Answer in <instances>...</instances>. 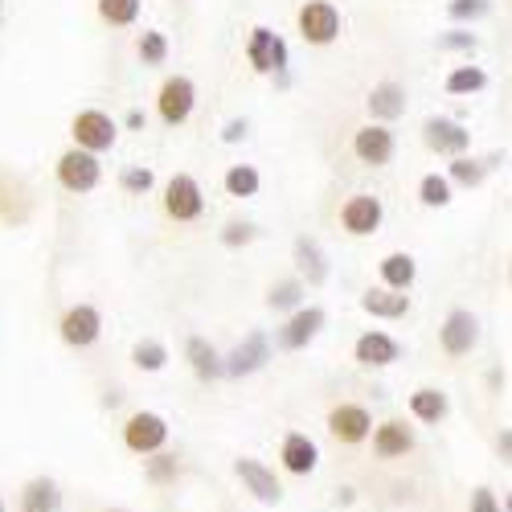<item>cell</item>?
Here are the masks:
<instances>
[{
    "label": "cell",
    "instance_id": "obj_24",
    "mask_svg": "<svg viewBox=\"0 0 512 512\" xmlns=\"http://www.w3.org/2000/svg\"><path fill=\"white\" fill-rule=\"evenodd\" d=\"M361 312L373 320H406L410 316V291H394V287H369L361 295Z\"/></svg>",
    "mask_w": 512,
    "mask_h": 512
},
{
    "label": "cell",
    "instance_id": "obj_27",
    "mask_svg": "<svg viewBox=\"0 0 512 512\" xmlns=\"http://www.w3.org/2000/svg\"><path fill=\"white\" fill-rule=\"evenodd\" d=\"M406 406H410V414H414L422 426H439V422L451 414V398H447L443 390H435V386H422V390H414Z\"/></svg>",
    "mask_w": 512,
    "mask_h": 512
},
{
    "label": "cell",
    "instance_id": "obj_2",
    "mask_svg": "<svg viewBox=\"0 0 512 512\" xmlns=\"http://www.w3.org/2000/svg\"><path fill=\"white\" fill-rule=\"evenodd\" d=\"M295 29H300L304 46L328 50L340 41V33H345V17H340L332 0H304L300 13H295Z\"/></svg>",
    "mask_w": 512,
    "mask_h": 512
},
{
    "label": "cell",
    "instance_id": "obj_39",
    "mask_svg": "<svg viewBox=\"0 0 512 512\" xmlns=\"http://www.w3.org/2000/svg\"><path fill=\"white\" fill-rule=\"evenodd\" d=\"M254 238H259V226H254L250 218H230V222L218 230V242H222L226 250H242V246H250Z\"/></svg>",
    "mask_w": 512,
    "mask_h": 512
},
{
    "label": "cell",
    "instance_id": "obj_12",
    "mask_svg": "<svg viewBox=\"0 0 512 512\" xmlns=\"http://www.w3.org/2000/svg\"><path fill=\"white\" fill-rule=\"evenodd\" d=\"M381 222H386V201L373 193H353L340 205V230L349 238H373L381 230Z\"/></svg>",
    "mask_w": 512,
    "mask_h": 512
},
{
    "label": "cell",
    "instance_id": "obj_17",
    "mask_svg": "<svg viewBox=\"0 0 512 512\" xmlns=\"http://www.w3.org/2000/svg\"><path fill=\"white\" fill-rule=\"evenodd\" d=\"M234 476L242 480V488L259 500V504H279L283 500V484H279V476L271 472V467L263 463V459H254V455H242V459H234Z\"/></svg>",
    "mask_w": 512,
    "mask_h": 512
},
{
    "label": "cell",
    "instance_id": "obj_42",
    "mask_svg": "<svg viewBox=\"0 0 512 512\" xmlns=\"http://www.w3.org/2000/svg\"><path fill=\"white\" fill-rule=\"evenodd\" d=\"M496 455H500V459L512 467V426H504V431L496 435Z\"/></svg>",
    "mask_w": 512,
    "mask_h": 512
},
{
    "label": "cell",
    "instance_id": "obj_26",
    "mask_svg": "<svg viewBox=\"0 0 512 512\" xmlns=\"http://www.w3.org/2000/svg\"><path fill=\"white\" fill-rule=\"evenodd\" d=\"M21 512H62V488L50 476H33L21 488Z\"/></svg>",
    "mask_w": 512,
    "mask_h": 512
},
{
    "label": "cell",
    "instance_id": "obj_14",
    "mask_svg": "<svg viewBox=\"0 0 512 512\" xmlns=\"http://www.w3.org/2000/svg\"><path fill=\"white\" fill-rule=\"evenodd\" d=\"M58 336L66 340L70 349H91L99 345V336H103V312L95 304H70L58 320Z\"/></svg>",
    "mask_w": 512,
    "mask_h": 512
},
{
    "label": "cell",
    "instance_id": "obj_16",
    "mask_svg": "<svg viewBox=\"0 0 512 512\" xmlns=\"http://www.w3.org/2000/svg\"><path fill=\"white\" fill-rule=\"evenodd\" d=\"M328 435L345 447H357L373 435V414L361 402H340L328 410Z\"/></svg>",
    "mask_w": 512,
    "mask_h": 512
},
{
    "label": "cell",
    "instance_id": "obj_41",
    "mask_svg": "<svg viewBox=\"0 0 512 512\" xmlns=\"http://www.w3.org/2000/svg\"><path fill=\"white\" fill-rule=\"evenodd\" d=\"M250 136V119H226L222 127V144H242Z\"/></svg>",
    "mask_w": 512,
    "mask_h": 512
},
{
    "label": "cell",
    "instance_id": "obj_46",
    "mask_svg": "<svg viewBox=\"0 0 512 512\" xmlns=\"http://www.w3.org/2000/svg\"><path fill=\"white\" fill-rule=\"evenodd\" d=\"M0 21H5V0H0Z\"/></svg>",
    "mask_w": 512,
    "mask_h": 512
},
{
    "label": "cell",
    "instance_id": "obj_15",
    "mask_svg": "<svg viewBox=\"0 0 512 512\" xmlns=\"http://www.w3.org/2000/svg\"><path fill=\"white\" fill-rule=\"evenodd\" d=\"M402 340L390 336L386 328H369L353 340V361L365 365V369H390L394 361H402Z\"/></svg>",
    "mask_w": 512,
    "mask_h": 512
},
{
    "label": "cell",
    "instance_id": "obj_40",
    "mask_svg": "<svg viewBox=\"0 0 512 512\" xmlns=\"http://www.w3.org/2000/svg\"><path fill=\"white\" fill-rule=\"evenodd\" d=\"M467 512H504V508H500L496 492L488 484H480V488H472V504H467Z\"/></svg>",
    "mask_w": 512,
    "mask_h": 512
},
{
    "label": "cell",
    "instance_id": "obj_28",
    "mask_svg": "<svg viewBox=\"0 0 512 512\" xmlns=\"http://www.w3.org/2000/svg\"><path fill=\"white\" fill-rule=\"evenodd\" d=\"M304 295H308V287H304V279H300V275L275 279V283L267 287V308H271V312H279V316H291L295 308H304Z\"/></svg>",
    "mask_w": 512,
    "mask_h": 512
},
{
    "label": "cell",
    "instance_id": "obj_13",
    "mask_svg": "<svg viewBox=\"0 0 512 512\" xmlns=\"http://www.w3.org/2000/svg\"><path fill=\"white\" fill-rule=\"evenodd\" d=\"M267 361H271V340H267V332H246L238 345L230 349V353H222V365H226V377H234V381H242V377H254L259 369H267Z\"/></svg>",
    "mask_w": 512,
    "mask_h": 512
},
{
    "label": "cell",
    "instance_id": "obj_22",
    "mask_svg": "<svg viewBox=\"0 0 512 512\" xmlns=\"http://www.w3.org/2000/svg\"><path fill=\"white\" fill-rule=\"evenodd\" d=\"M500 160H504V152H488V156H467L463 152V156L447 160V181L455 189H480L492 168H500Z\"/></svg>",
    "mask_w": 512,
    "mask_h": 512
},
{
    "label": "cell",
    "instance_id": "obj_5",
    "mask_svg": "<svg viewBox=\"0 0 512 512\" xmlns=\"http://www.w3.org/2000/svg\"><path fill=\"white\" fill-rule=\"evenodd\" d=\"M246 62L254 74H279V70H291V50H287V41L283 33H275L271 25H254L250 37H246Z\"/></svg>",
    "mask_w": 512,
    "mask_h": 512
},
{
    "label": "cell",
    "instance_id": "obj_1",
    "mask_svg": "<svg viewBox=\"0 0 512 512\" xmlns=\"http://www.w3.org/2000/svg\"><path fill=\"white\" fill-rule=\"evenodd\" d=\"M160 205H164V218L177 222V226H193L205 218V189L193 173H173L164 181V193H160Z\"/></svg>",
    "mask_w": 512,
    "mask_h": 512
},
{
    "label": "cell",
    "instance_id": "obj_47",
    "mask_svg": "<svg viewBox=\"0 0 512 512\" xmlns=\"http://www.w3.org/2000/svg\"><path fill=\"white\" fill-rule=\"evenodd\" d=\"M107 512H127V508H107Z\"/></svg>",
    "mask_w": 512,
    "mask_h": 512
},
{
    "label": "cell",
    "instance_id": "obj_49",
    "mask_svg": "<svg viewBox=\"0 0 512 512\" xmlns=\"http://www.w3.org/2000/svg\"><path fill=\"white\" fill-rule=\"evenodd\" d=\"M508 279H512V275H508Z\"/></svg>",
    "mask_w": 512,
    "mask_h": 512
},
{
    "label": "cell",
    "instance_id": "obj_44",
    "mask_svg": "<svg viewBox=\"0 0 512 512\" xmlns=\"http://www.w3.org/2000/svg\"><path fill=\"white\" fill-rule=\"evenodd\" d=\"M271 82H275L279 91H287V87H291V70H279V74H271Z\"/></svg>",
    "mask_w": 512,
    "mask_h": 512
},
{
    "label": "cell",
    "instance_id": "obj_10",
    "mask_svg": "<svg viewBox=\"0 0 512 512\" xmlns=\"http://www.w3.org/2000/svg\"><path fill=\"white\" fill-rule=\"evenodd\" d=\"M353 156L365 168H386L398 156V136L390 123H361L353 132Z\"/></svg>",
    "mask_w": 512,
    "mask_h": 512
},
{
    "label": "cell",
    "instance_id": "obj_25",
    "mask_svg": "<svg viewBox=\"0 0 512 512\" xmlns=\"http://www.w3.org/2000/svg\"><path fill=\"white\" fill-rule=\"evenodd\" d=\"M377 275H381V287H394V291H410L414 279H418V259L410 250H390L386 259L377 263Z\"/></svg>",
    "mask_w": 512,
    "mask_h": 512
},
{
    "label": "cell",
    "instance_id": "obj_31",
    "mask_svg": "<svg viewBox=\"0 0 512 512\" xmlns=\"http://www.w3.org/2000/svg\"><path fill=\"white\" fill-rule=\"evenodd\" d=\"M144 0H95V13L107 29H132L140 21Z\"/></svg>",
    "mask_w": 512,
    "mask_h": 512
},
{
    "label": "cell",
    "instance_id": "obj_19",
    "mask_svg": "<svg viewBox=\"0 0 512 512\" xmlns=\"http://www.w3.org/2000/svg\"><path fill=\"white\" fill-rule=\"evenodd\" d=\"M410 107V95L402 82L386 78V82H377V87L365 95V111H369V123H398Z\"/></svg>",
    "mask_w": 512,
    "mask_h": 512
},
{
    "label": "cell",
    "instance_id": "obj_35",
    "mask_svg": "<svg viewBox=\"0 0 512 512\" xmlns=\"http://www.w3.org/2000/svg\"><path fill=\"white\" fill-rule=\"evenodd\" d=\"M435 46L443 54H476L480 50V37L472 33V25H451V29H443L435 37Z\"/></svg>",
    "mask_w": 512,
    "mask_h": 512
},
{
    "label": "cell",
    "instance_id": "obj_43",
    "mask_svg": "<svg viewBox=\"0 0 512 512\" xmlns=\"http://www.w3.org/2000/svg\"><path fill=\"white\" fill-rule=\"evenodd\" d=\"M144 123H148V115H144L140 107H132V111H127V115H123V127H127V132H140V127H144Z\"/></svg>",
    "mask_w": 512,
    "mask_h": 512
},
{
    "label": "cell",
    "instance_id": "obj_21",
    "mask_svg": "<svg viewBox=\"0 0 512 512\" xmlns=\"http://www.w3.org/2000/svg\"><path fill=\"white\" fill-rule=\"evenodd\" d=\"M373 455L377 459H406L414 451V431L402 418H386V422H373Z\"/></svg>",
    "mask_w": 512,
    "mask_h": 512
},
{
    "label": "cell",
    "instance_id": "obj_8",
    "mask_svg": "<svg viewBox=\"0 0 512 512\" xmlns=\"http://www.w3.org/2000/svg\"><path fill=\"white\" fill-rule=\"evenodd\" d=\"M328 324V312L320 304H304V308H295L291 316H283V324L275 328V349L283 353H304L312 340L324 332Z\"/></svg>",
    "mask_w": 512,
    "mask_h": 512
},
{
    "label": "cell",
    "instance_id": "obj_23",
    "mask_svg": "<svg viewBox=\"0 0 512 512\" xmlns=\"http://www.w3.org/2000/svg\"><path fill=\"white\" fill-rule=\"evenodd\" d=\"M185 361H189V369H193V377L197 381H222L226 377V365H222V353H218V345H213L209 336H189L185 340Z\"/></svg>",
    "mask_w": 512,
    "mask_h": 512
},
{
    "label": "cell",
    "instance_id": "obj_18",
    "mask_svg": "<svg viewBox=\"0 0 512 512\" xmlns=\"http://www.w3.org/2000/svg\"><path fill=\"white\" fill-rule=\"evenodd\" d=\"M291 263H295V275L304 279V287H324L328 275H332L328 254H324V246L312 234H300L291 242Z\"/></svg>",
    "mask_w": 512,
    "mask_h": 512
},
{
    "label": "cell",
    "instance_id": "obj_4",
    "mask_svg": "<svg viewBox=\"0 0 512 512\" xmlns=\"http://www.w3.org/2000/svg\"><path fill=\"white\" fill-rule=\"evenodd\" d=\"M70 140H74V148H82V152L103 156V152H111V148L119 144V123H115L107 111H99V107H82V111H74V119H70Z\"/></svg>",
    "mask_w": 512,
    "mask_h": 512
},
{
    "label": "cell",
    "instance_id": "obj_7",
    "mask_svg": "<svg viewBox=\"0 0 512 512\" xmlns=\"http://www.w3.org/2000/svg\"><path fill=\"white\" fill-rule=\"evenodd\" d=\"M480 336H484V328H480V316L472 308H451L443 316V324H439V349L451 361L472 357L480 349Z\"/></svg>",
    "mask_w": 512,
    "mask_h": 512
},
{
    "label": "cell",
    "instance_id": "obj_11",
    "mask_svg": "<svg viewBox=\"0 0 512 512\" xmlns=\"http://www.w3.org/2000/svg\"><path fill=\"white\" fill-rule=\"evenodd\" d=\"M164 443H168V422H164V414H156V410H136L132 418L123 422V447L132 451V455H156V451H164Z\"/></svg>",
    "mask_w": 512,
    "mask_h": 512
},
{
    "label": "cell",
    "instance_id": "obj_38",
    "mask_svg": "<svg viewBox=\"0 0 512 512\" xmlns=\"http://www.w3.org/2000/svg\"><path fill=\"white\" fill-rule=\"evenodd\" d=\"M492 0H447V17L451 25H476L484 17H492Z\"/></svg>",
    "mask_w": 512,
    "mask_h": 512
},
{
    "label": "cell",
    "instance_id": "obj_48",
    "mask_svg": "<svg viewBox=\"0 0 512 512\" xmlns=\"http://www.w3.org/2000/svg\"><path fill=\"white\" fill-rule=\"evenodd\" d=\"M0 512H9V508H5V500H0Z\"/></svg>",
    "mask_w": 512,
    "mask_h": 512
},
{
    "label": "cell",
    "instance_id": "obj_32",
    "mask_svg": "<svg viewBox=\"0 0 512 512\" xmlns=\"http://www.w3.org/2000/svg\"><path fill=\"white\" fill-rule=\"evenodd\" d=\"M168 54H173V46H168V37H164L160 29H144V33L136 37V58H140V66L160 70V66H168Z\"/></svg>",
    "mask_w": 512,
    "mask_h": 512
},
{
    "label": "cell",
    "instance_id": "obj_20",
    "mask_svg": "<svg viewBox=\"0 0 512 512\" xmlns=\"http://www.w3.org/2000/svg\"><path fill=\"white\" fill-rule=\"evenodd\" d=\"M279 463H283V472H291V476H312L316 467H320L316 439L304 435V431H287L283 435V447H279Z\"/></svg>",
    "mask_w": 512,
    "mask_h": 512
},
{
    "label": "cell",
    "instance_id": "obj_33",
    "mask_svg": "<svg viewBox=\"0 0 512 512\" xmlns=\"http://www.w3.org/2000/svg\"><path fill=\"white\" fill-rule=\"evenodd\" d=\"M418 201H422L426 209H447V205L455 201V185L447 181V173H426V177L418 181Z\"/></svg>",
    "mask_w": 512,
    "mask_h": 512
},
{
    "label": "cell",
    "instance_id": "obj_9",
    "mask_svg": "<svg viewBox=\"0 0 512 512\" xmlns=\"http://www.w3.org/2000/svg\"><path fill=\"white\" fill-rule=\"evenodd\" d=\"M422 144H426V152L455 160V156H463L467 148H472V132L451 115H426L422 119Z\"/></svg>",
    "mask_w": 512,
    "mask_h": 512
},
{
    "label": "cell",
    "instance_id": "obj_36",
    "mask_svg": "<svg viewBox=\"0 0 512 512\" xmlns=\"http://www.w3.org/2000/svg\"><path fill=\"white\" fill-rule=\"evenodd\" d=\"M144 476H148V484H156V488H164V484H177V476H181V463H177V455H164V451H156V455H148V459H144Z\"/></svg>",
    "mask_w": 512,
    "mask_h": 512
},
{
    "label": "cell",
    "instance_id": "obj_3",
    "mask_svg": "<svg viewBox=\"0 0 512 512\" xmlns=\"http://www.w3.org/2000/svg\"><path fill=\"white\" fill-rule=\"evenodd\" d=\"M54 177L70 197H87L103 185V160L95 152H82V148L70 144L54 164Z\"/></svg>",
    "mask_w": 512,
    "mask_h": 512
},
{
    "label": "cell",
    "instance_id": "obj_29",
    "mask_svg": "<svg viewBox=\"0 0 512 512\" xmlns=\"http://www.w3.org/2000/svg\"><path fill=\"white\" fill-rule=\"evenodd\" d=\"M443 91L451 99H472L480 91H488V70L484 66H455L447 78H443Z\"/></svg>",
    "mask_w": 512,
    "mask_h": 512
},
{
    "label": "cell",
    "instance_id": "obj_6",
    "mask_svg": "<svg viewBox=\"0 0 512 512\" xmlns=\"http://www.w3.org/2000/svg\"><path fill=\"white\" fill-rule=\"evenodd\" d=\"M197 107V82L189 74H168L156 91V115L164 127H185Z\"/></svg>",
    "mask_w": 512,
    "mask_h": 512
},
{
    "label": "cell",
    "instance_id": "obj_34",
    "mask_svg": "<svg viewBox=\"0 0 512 512\" xmlns=\"http://www.w3.org/2000/svg\"><path fill=\"white\" fill-rule=\"evenodd\" d=\"M132 365L140 373H160L168 365V345H164V340H156V336L136 340V345H132Z\"/></svg>",
    "mask_w": 512,
    "mask_h": 512
},
{
    "label": "cell",
    "instance_id": "obj_30",
    "mask_svg": "<svg viewBox=\"0 0 512 512\" xmlns=\"http://www.w3.org/2000/svg\"><path fill=\"white\" fill-rule=\"evenodd\" d=\"M222 189H226V197H238V201L259 197V189H263V173H259L254 164H230V168H226V177H222Z\"/></svg>",
    "mask_w": 512,
    "mask_h": 512
},
{
    "label": "cell",
    "instance_id": "obj_37",
    "mask_svg": "<svg viewBox=\"0 0 512 512\" xmlns=\"http://www.w3.org/2000/svg\"><path fill=\"white\" fill-rule=\"evenodd\" d=\"M119 189L127 197H148L156 189V173H152L148 164H127L123 173H119Z\"/></svg>",
    "mask_w": 512,
    "mask_h": 512
},
{
    "label": "cell",
    "instance_id": "obj_45",
    "mask_svg": "<svg viewBox=\"0 0 512 512\" xmlns=\"http://www.w3.org/2000/svg\"><path fill=\"white\" fill-rule=\"evenodd\" d=\"M500 508H504V512H512V492L504 496V504H500Z\"/></svg>",
    "mask_w": 512,
    "mask_h": 512
}]
</instances>
